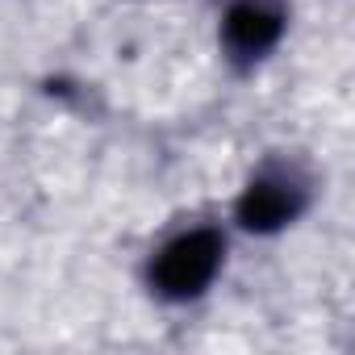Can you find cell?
<instances>
[{"instance_id":"3","label":"cell","mask_w":355,"mask_h":355,"mask_svg":"<svg viewBox=\"0 0 355 355\" xmlns=\"http://www.w3.org/2000/svg\"><path fill=\"white\" fill-rule=\"evenodd\" d=\"M280 30H284V17L268 0H243L226 13V46L239 59H259L263 51H272Z\"/></svg>"},{"instance_id":"2","label":"cell","mask_w":355,"mask_h":355,"mask_svg":"<svg viewBox=\"0 0 355 355\" xmlns=\"http://www.w3.org/2000/svg\"><path fill=\"white\" fill-rule=\"evenodd\" d=\"M297 209H301V184L288 175H259L239 201V218L251 230H276L293 222Z\"/></svg>"},{"instance_id":"1","label":"cell","mask_w":355,"mask_h":355,"mask_svg":"<svg viewBox=\"0 0 355 355\" xmlns=\"http://www.w3.org/2000/svg\"><path fill=\"white\" fill-rule=\"evenodd\" d=\"M218 263H222V239L214 230H189L159 251L150 276L163 297H197L214 280Z\"/></svg>"}]
</instances>
